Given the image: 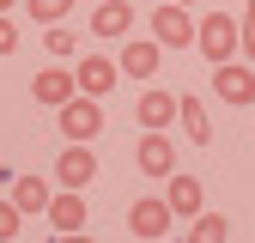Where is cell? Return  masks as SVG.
Returning <instances> with one entry per match:
<instances>
[{"label": "cell", "instance_id": "cell-2", "mask_svg": "<svg viewBox=\"0 0 255 243\" xmlns=\"http://www.w3.org/2000/svg\"><path fill=\"white\" fill-rule=\"evenodd\" d=\"M195 49L213 61V67H225V61H231V49H243V24H231V12H207V18H201Z\"/></svg>", "mask_w": 255, "mask_h": 243}, {"label": "cell", "instance_id": "cell-17", "mask_svg": "<svg viewBox=\"0 0 255 243\" xmlns=\"http://www.w3.org/2000/svg\"><path fill=\"white\" fill-rule=\"evenodd\" d=\"M225 237H231L225 213H201V219H188V231H182V243H225Z\"/></svg>", "mask_w": 255, "mask_h": 243}, {"label": "cell", "instance_id": "cell-25", "mask_svg": "<svg viewBox=\"0 0 255 243\" xmlns=\"http://www.w3.org/2000/svg\"><path fill=\"white\" fill-rule=\"evenodd\" d=\"M176 6H195V0H176Z\"/></svg>", "mask_w": 255, "mask_h": 243}, {"label": "cell", "instance_id": "cell-21", "mask_svg": "<svg viewBox=\"0 0 255 243\" xmlns=\"http://www.w3.org/2000/svg\"><path fill=\"white\" fill-rule=\"evenodd\" d=\"M237 24H243V55L255 61V0H249V6L237 12Z\"/></svg>", "mask_w": 255, "mask_h": 243}, {"label": "cell", "instance_id": "cell-18", "mask_svg": "<svg viewBox=\"0 0 255 243\" xmlns=\"http://www.w3.org/2000/svg\"><path fill=\"white\" fill-rule=\"evenodd\" d=\"M43 49H49L55 61H67V55L79 49V30H73V24H49V30H43Z\"/></svg>", "mask_w": 255, "mask_h": 243}, {"label": "cell", "instance_id": "cell-19", "mask_svg": "<svg viewBox=\"0 0 255 243\" xmlns=\"http://www.w3.org/2000/svg\"><path fill=\"white\" fill-rule=\"evenodd\" d=\"M24 12H30V24H61L73 12V0H24Z\"/></svg>", "mask_w": 255, "mask_h": 243}, {"label": "cell", "instance_id": "cell-10", "mask_svg": "<svg viewBox=\"0 0 255 243\" xmlns=\"http://www.w3.org/2000/svg\"><path fill=\"white\" fill-rule=\"evenodd\" d=\"M134 164H140L146 176H176V146H170V134H140Z\"/></svg>", "mask_w": 255, "mask_h": 243}, {"label": "cell", "instance_id": "cell-11", "mask_svg": "<svg viewBox=\"0 0 255 243\" xmlns=\"http://www.w3.org/2000/svg\"><path fill=\"white\" fill-rule=\"evenodd\" d=\"M73 79H79V91H85V98H104V91L122 79V61H110V55H85L79 67H73Z\"/></svg>", "mask_w": 255, "mask_h": 243}, {"label": "cell", "instance_id": "cell-13", "mask_svg": "<svg viewBox=\"0 0 255 243\" xmlns=\"http://www.w3.org/2000/svg\"><path fill=\"white\" fill-rule=\"evenodd\" d=\"M158 55H164V49H158L152 37H128L116 61H122V73H134V79H152V73H158Z\"/></svg>", "mask_w": 255, "mask_h": 243}, {"label": "cell", "instance_id": "cell-16", "mask_svg": "<svg viewBox=\"0 0 255 243\" xmlns=\"http://www.w3.org/2000/svg\"><path fill=\"white\" fill-rule=\"evenodd\" d=\"M176 122H182V134L195 140V146H207V140H213V122H207V104H201V98H188V91H182V104H176Z\"/></svg>", "mask_w": 255, "mask_h": 243}, {"label": "cell", "instance_id": "cell-8", "mask_svg": "<svg viewBox=\"0 0 255 243\" xmlns=\"http://www.w3.org/2000/svg\"><path fill=\"white\" fill-rule=\"evenodd\" d=\"M12 207L24 213V219H43V213L55 207V189H49V176H37V170L12 176Z\"/></svg>", "mask_w": 255, "mask_h": 243}, {"label": "cell", "instance_id": "cell-15", "mask_svg": "<svg viewBox=\"0 0 255 243\" xmlns=\"http://www.w3.org/2000/svg\"><path fill=\"white\" fill-rule=\"evenodd\" d=\"M49 225H55V237H61V231H85V195L61 189L55 207H49Z\"/></svg>", "mask_w": 255, "mask_h": 243}, {"label": "cell", "instance_id": "cell-12", "mask_svg": "<svg viewBox=\"0 0 255 243\" xmlns=\"http://www.w3.org/2000/svg\"><path fill=\"white\" fill-rule=\"evenodd\" d=\"M176 104H182V98H170V91H158V85H152L146 98L134 104V116H140V128H146V134H164L170 122H176Z\"/></svg>", "mask_w": 255, "mask_h": 243}, {"label": "cell", "instance_id": "cell-1", "mask_svg": "<svg viewBox=\"0 0 255 243\" xmlns=\"http://www.w3.org/2000/svg\"><path fill=\"white\" fill-rule=\"evenodd\" d=\"M146 24H152L158 49H195V37H201V18H188V6H176V0H164Z\"/></svg>", "mask_w": 255, "mask_h": 243}, {"label": "cell", "instance_id": "cell-22", "mask_svg": "<svg viewBox=\"0 0 255 243\" xmlns=\"http://www.w3.org/2000/svg\"><path fill=\"white\" fill-rule=\"evenodd\" d=\"M12 49H18V24H12V18H0V55H12Z\"/></svg>", "mask_w": 255, "mask_h": 243}, {"label": "cell", "instance_id": "cell-3", "mask_svg": "<svg viewBox=\"0 0 255 243\" xmlns=\"http://www.w3.org/2000/svg\"><path fill=\"white\" fill-rule=\"evenodd\" d=\"M55 116H61V134H67V146H91V140L104 134V110H98V98H85V91H79L73 104H61Z\"/></svg>", "mask_w": 255, "mask_h": 243}, {"label": "cell", "instance_id": "cell-6", "mask_svg": "<svg viewBox=\"0 0 255 243\" xmlns=\"http://www.w3.org/2000/svg\"><path fill=\"white\" fill-rule=\"evenodd\" d=\"M30 98H37L43 110L73 104V98H79V79H73V67H43L37 79H30Z\"/></svg>", "mask_w": 255, "mask_h": 243}, {"label": "cell", "instance_id": "cell-14", "mask_svg": "<svg viewBox=\"0 0 255 243\" xmlns=\"http://www.w3.org/2000/svg\"><path fill=\"white\" fill-rule=\"evenodd\" d=\"M91 30H98V37H134V6H128V0H104V6L91 12Z\"/></svg>", "mask_w": 255, "mask_h": 243}, {"label": "cell", "instance_id": "cell-7", "mask_svg": "<svg viewBox=\"0 0 255 243\" xmlns=\"http://www.w3.org/2000/svg\"><path fill=\"white\" fill-rule=\"evenodd\" d=\"M164 201H170L176 219H201V213H207V189H201V176H188V170L164 176Z\"/></svg>", "mask_w": 255, "mask_h": 243}, {"label": "cell", "instance_id": "cell-5", "mask_svg": "<svg viewBox=\"0 0 255 243\" xmlns=\"http://www.w3.org/2000/svg\"><path fill=\"white\" fill-rule=\"evenodd\" d=\"M170 219H176V213H170L164 195H146V201L128 207V231H134V237H170Z\"/></svg>", "mask_w": 255, "mask_h": 243}, {"label": "cell", "instance_id": "cell-24", "mask_svg": "<svg viewBox=\"0 0 255 243\" xmlns=\"http://www.w3.org/2000/svg\"><path fill=\"white\" fill-rule=\"evenodd\" d=\"M12 6H18V0H0V18H6V12H12Z\"/></svg>", "mask_w": 255, "mask_h": 243}, {"label": "cell", "instance_id": "cell-9", "mask_svg": "<svg viewBox=\"0 0 255 243\" xmlns=\"http://www.w3.org/2000/svg\"><path fill=\"white\" fill-rule=\"evenodd\" d=\"M91 176H98V152H91V146H67V152L55 158V182H61V189L79 195Z\"/></svg>", "mask_w": 255, "mask_h": 243}, {"label": "cell", "instance_id": "cell-4", "mask_svg": "<svg viewBox=\"0 0 255 243\" xmlns=\"http://www.w3.org/2000/svg\"><path fill=\"white\" fill-rule=\"evenodd\" d=\"M213 98L231 104V110H249L255 104V73L243 61H225V67H213Z\"/></svg>", "mask_w": 255, "mask_h": 243}, {"label": "cell", "instance_id": "cell-23", "mask_svg": "<svg viewBox=\"0 0 255 243\" xmlns=\"http://www.w3.org/2000/svg\"><path fill=\"white\" fill-rule=\"evenodd\" d=\"M55 243H98V237H91V231H61Z\"/></svg>", "mask_w": 255, "mask_h": 243}, {"label": "cell", "instance_id": "cell-20", "mask_svg": "<svg viewBox=\"0 0 255 243\" xmlns=\"http://www.w3.org/2000/svg\"><path fill=\"white\" fill-rule=\"evenodd\" d=\"M18 225H24V213H18V207H12V195H6V201H0V243H12V237H18Z\"/></svg>", "mask_w": 255, "mask_h": 243}]
</instances>
